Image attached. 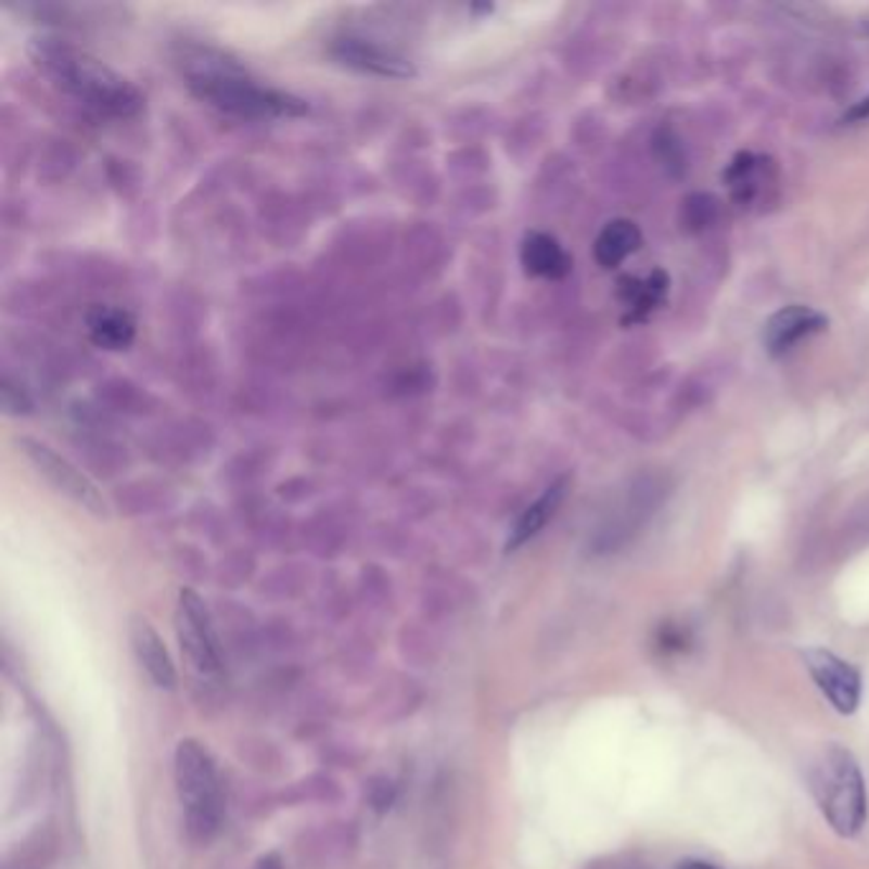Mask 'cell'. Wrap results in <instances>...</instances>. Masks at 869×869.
Here are the masks:
<instances>
[{"label": "cell", "mask_w": 869, "mask_h": 869, "mask_svg": "<svg viewBox=\"0 0 869 869\" xmlns=\"http://www.w3.org/2000/svg\"><path fill=\"white\" fill-rule=\"evenodd\" d=\"M816 801L839 836H854L867 821V793L857 759L849 750L831 744L810 776Z\"/></svg>", "instance_id": "obj_3"}, {"label": "cell", "mask_w": 869, "mask_h": 869, "mask_svg": "<svg viewBox=\"0 0 869 869\" xmlns=\"http://www.w3.org/2000/svg\"><path fill=\"white\" fill-rule=\"evenodd\" d=\"M187 79L196 98L240 118H283V115L294 118L309 111L302 98L258 85L238 64L225 56H212L207 51L189 60Z\"/></svg>", "instance_id": "obj_2"}, {"label": "cell", "mask_w": 869, "mask_h": 869, "mask_svg": "<svg viewBox=\"0 0 869 869\" xmlns=\"http://www.w3.org/2000/svg\"><path fill=\"white\" fill-rule=\"evenodd\" d=\"M130 646H133L138 663H141L158 689H171L177 683V668H174L169 650H166L164 640L158 638V632L141 617L130 623Z\"/></svg>", "instance_id": "obj_10"}, {"label": "cell", "mask_w": 869, "mask_h": 869, "mask_svg": "<svg viewBox=\"0 0 869 869\" xmlns=\"http://www.w3.org/2000/svg\"><path fill=\"white\" fill-rule=\"evenodd\" d=\"M174 778L187 827L196 842H209L222 821V791L209 752L196 740H181L174 755Z\"/></svg>", "instance_id": "obj_4"}, {"label": "cell", "mask_w": 869, "mask_h": 869, "mask_svg": "<svg viewBox=\"0 0 869 869\" xmlns=\"http://www.w3.org/2000/svg\"><path fill=\"white\" fill-rule=\"evenodd\" d=\"M521 260L531 276L540 279H564L572 270V258L557 240L546 232H528L521 245Z\"/></svg>", "instance_id": "obj_11"}, {"label": "cell", "mask_w": 869, "mask_h": 869, "mask_svg": "<svg viewBox=\"0 0 869 869\" xmlns=\"http://www.w3.org/2000/svg\"><path fill=\"white\" fill-rule=\"evenodd\" d=\"M330 54L345 67H353L357 72H368V75L378 77H393L406 79L416 75V67L398 51L385 49L383 43H375L370 39H357V36H345L332 43Z\"/></svg>", "instance_id": "obj_8"}, {"label": "cell", "mask_w": 869, "mask_h": 869, "mask_svg": "<svg viewBox=\"0 0 869 869\" xmlns=\"http://www.w3.org/2000/svg\"><path fill=\"white\" fill-rule=\"evenodd\" d=\"M177 635L181 650L200 674H217L222 668V653L217 632L212 627L209 610L194 589H181L177 610Z\"/></svg>", "instance_id": "obj_6"}, {"label": "cell", "mask_w": 869, "mask_h": 869, "mask_svg": "<svg viewBox=\"0 0 869 869\" xmlns=\"http://www.w3.org/2000/svg\"><path fill=\"white\" fill-rule=\"evenodd\" d=\"M0 406H3L5 416H28L34 413V400L28 393L11 375L3 378L0 383Z\"/></svg>", "instance_id": "obj_17"}, {"label": "cell", "mask_w": 869, "mask_h": 869, "mask_svg": "<svg viewBox=\"0 0 869 869\" xmlns=\"http://www.w3.org/2000/svg\"><path fill=\"white\" fill-rule=\"evenodd\" d=\"M806 666L814 676V681L823 691L836 712L852 714L859 706L861 681L859 674L849 663L839 659V655L829 653V650H808Z\"/></svg>", "instance_id": "obj_7"}, {"label": "cell", "mask_w": 869, "mask_h": 869, "mask_svg": "<svg viewBox=\"0 0 869 869\" xmlns=\"http://www.w3.org/2000/svg\"><path fill=\"white\" fill-rule=\"evenodd\" d=\"M865 118H869V98L857 102V105H854L852 111L844 115V123H846V120H849V123H857V120H865Z\"/></svg>", "instance_id": "obj_19"}, {"label": "cell", "mask_w": 869, "mask_h": 869, "mask_svg": "<svg viewBox=\"0 0 869 869\" xmlns=\"http://www.w3.org/2000/svg\"><path fill=\"white\" fill-rule=\"evenodd\" d=\"M16 447L56 493H62L64 498L77 502V506L85 508L87 513L98 517L111 515V506H107V500L102 498L98 485H94L87 474L79 472L67 457L56 455V451L47 447V444L28 439V436L16 439Z\"/></svg>", "instance_id": "obj_5"}, {"label": "cell", "mask_w": 869, "mask_h": 869, "mask_svg": "<svg viewBox=\"0 0 869 869\" xmlns=\"http://www.w3.org/2000/svg\"><path fill=\"white\" fill-rule=\"evenodd\" d=\"M28 54L41 75H47L60 90L69 92L92 111L115 115V118H128L141 111V92L126 77L102 64L98 56L87 54L85 49L41 36L31 41Z\"/></svg>", "instance_id": "obj_1"}, {"label": "cell", "mask_w": 869, "mask_h": 869, "mask_svg": "<svg viewBox=\"0 0 869 869\" xmlns=\"http://www.w3.org/2000/svg\"><path fill=\"white\" fill-rule=\"evenodd\" d=\"M666 283H668L666 273H661V270H655L648 281L625 279L619 283V286H623L619 289V296H625L627 302H630L632 319L646 317V314L661 302V296L666 294Z\"/></svg>", "instance_id": "obj_15"}, {"label": "cell", "mask_w": 869, "mask_h": 869, "mask_svg": "<svg viewBox=\"0 0 869 869\" xmlns=\"http://www.w3.org/2000/svg\"><path fill=\"white\" fill-rule=\"evenodd\" d=\"M676 869H717V867L706 865V861H681Z\"/></svg>", "instance_id": "obj_20"}, {"label": "cell", "mask_w": 869, "mask_h": 869, "mask_svg": "<svg viewBox=\"0 0 869 869\" xmlns=\"http://www.w3.org/2000/svg\"><path fill=\"white\" fill-rule=\"evenodd\" d=\"M640 230L630 220H615L600 232L595 243V258L602 268H615L640 247Z\"/></svg>", "instance_id": "obj_14"}, {"label": "cell", "mask_w": 869, "mask_h": 869, "mask_svg": "<svg viewBox=\"0 0 869 869\" xmlns=\"http://www.w3.org/2000/svg\"><path fill=\"white\" fill-rule=\"evenodd\" d=\"M717 200L710 194H691L689 200L683 202V225L689 230H704L717 220Z\"/></svg>", "instance_id": "obj_16"}, {"label": "cell", "mask_w": 869, "mask_h": 869, "mask_svg": "<svg viewBox=\"0 0 869 869\" xmlns=\"http://www.w3.org/2000/svg\"><path fill=\"white\" fill-rule=\"evenodd\" d=\"M566 487H568L566 477L557 480L549 487V490H546L536 502H533V506H528L523 510V515L517 517L515 525H513V531H510L508 551H513V549H517V546L528 544V540L536 536V533H540L546 528V523H549L551 517L557 515L559 506L564 502Z\"/></svg>", "instance_id": "obj_13"}, {"label": "cell", "mask_w": 869, "mask_h": 869, "mask_svg": "<svg viewBox=\"0 0 869 869\" xmlns=\"http://www.w3.org/2000/svg\"><path fill=\"white\" fill-rule=\"evenodd\" d=\"M827 327V317L819 311L808 309V306H785L778 314H772L765 324V347L772 355H783L788 349L798 345L801 340L810 337V334L821 332Z\"/></svg>", "instance_id": "obj_9"}, {"label": "cell", "mask_w": 869, "mask_h": 869, "mask_svg": "<svg viewBox=\"0 0 869 869\" xmlns=\"http://www.w3.org/2000/svg\"><path fill=\"white\" fill-rule=\"evenodd\" d=\"M87 332L102 349H126L136 337V319L118 306H92L87 314Z\"/></svg>", "instance_id": "obj_12"}, {"label": "cell", "mask_w": 869, "mask_h": 869, "mask_svg": "<svg viewBox=\"0 0 869 869\" xmlns=\"http://www.w3.org/2000/svg\"><path fill=\"white\" fill-rule=\"evenodd\" d=\"M655 156H659L661 166H666V169H676V174H681L686 169L681 143H678V138L670 133V130H661L659 138H655Z\"/></svg>", "instance_id": "obj_18"}]
</instances>
